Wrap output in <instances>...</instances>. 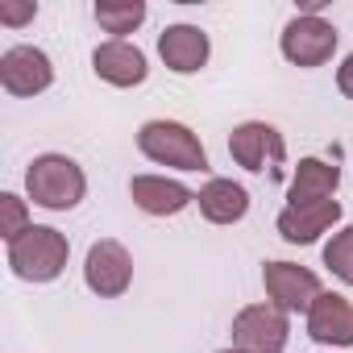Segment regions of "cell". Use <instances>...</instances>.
Masks as SVG:
<instances>
[{"label":"cell","mask_w":353,"mask_h":353,"mask_svg":"<svg viewBox=\"0 0 353 353\" xmlns=\"http://www.w3.org/2000/svg\"><path fill=\"white\" fill-rule=\"evenodd\" d=\"M83 283L100 299H121L133 287V254L117 237H100L88 245L83 258Z\"/></svg>","instance_id":"6"},{"label":"cell","mask_w":353,"mask_h":353,"mask_svg":"<svg viewBox=\"0 0 353 353\" xmlns=\"http://www.w3.org/2000/svg\"><path fill=\"white\" fill-rule=\"evenodd\" d=\"M196 208L208 225H241L250 216V192L241 183L225 179V174H216V179H208L196 192Z\"/></svg>","instance_id":"16"},{"label":"cell","mask_w":353,"mask_h":353,"mask_svg":"<svg viewBox=\"0 0 353 353\" xmlns=\"http://www.w3.org/2000/svg\"><path fill=\"white\" fill-rule=\"evenodd\" d=\"M0 88L17 100H30V96H42L54 88V63L42 46H9L0 54Z\"/></svg>","instance_id":"8"},{"label":"cell","mask_w":353,"mask_h":353,"mask_svg":"<svg viewBox=\"0 0 353 353\" xmlns=\"http://www.w3.org/2000/svg\"><path fill=\"white\" fill-rule=\"evenodd\" d=\"M26 229H34V221H30V200H21L17 192H5V196H0V237H5V245L17 241Z\"/></svg>","instance_id":"19"},{"label":"cell","mask_w":353,"mask_h":353,"mask_svg":"<svg viewBox=\"0 0 353 353\" xmlns=\"http://www.w3.org/2000/svg\"><path fill=\"white\" fill-rule=\"evenodd\" d=\"M324 266L336 283L353 287V225L336 229L328 241H324Z\"/></svg>","instance_id":"18"},{"label":"cell","mask_w":353,"mask_h":353,"mask_svg":"<svg viewBox=\"0 0 353 353\" xmlns=\"http://www.w3.org/2000/svg\"><path fill=\"white\" fill-rule=\"evenodd\" d=\"M96 26L104 34H112L117 42H125V34H137L150 17V9L141 5V0H96V9H92Z\"/></svg>","instance_id":"17"},{"label":"cell","mask_w":353,"mask_h":353,"mask_svg":"<svg viewBox=\"0 0 353 353\" xmlns=\"http://www.w3.org/2000/svg\"><path fill=\"white\" fill-rule=\"evenodd\" d=\"M336 42H341L336 26L324 21L320 13H295V17L283 26V34H279L283 59H287L291 67H299V71H316V67L332 63Z\"/></svg>","instance_id":"4"},{"label":"cell","mask_w":353,"mask_h":353,"mask_svg":"<svg viewBox=\"0 0 353 353\" xmlns=\"http://www.w3.org/2000/svg\"><path fill=\"white\" fill-rule=\"evenodd\" d=\"M216 353H245V349H237V345H229V349H216Z\"/></svg>","instance_id":"22"},{"label":"cell","mask_w":353,"mask_h":353,"mask_svg":"<svg viewBox=\"0 0 353 353\" xmlns=\"http://www.w3.org/2000/svg\"><path fill=\"white\" fill-rule=\"evenodd\" d=\"M229 154L241 170L262 174V170H274L287 162V141L270 121H241L229 133Z\"/></svg>","instance_id":"9"},{"label":"cell","mask_w":353,"mask_h":353,"mask_svg":"<svg viewBox=\"0 0 353 353\" xmlns=\"http://www.w3.org/2000/svg\"><path fill=\"white\" fill-rule=\"evenodd\" d=\"M92 71H96V79H104L108 88H141V83L150 79L145 50L133 46L129 38H125V42H117V38L100 42V46L92 50Z\"/></svg>","instance_id":"12"},{"label":"cell","mask_w":353,"mask_h":353,"mask_svg":"<svg viewBox=\"0 0 353 353\" xmlns=\"http://www.w3.org/2000/svg\"><path fill=\"white\" fill-rule=\"evenodd\" d=\"M129 200L145 212V216H179L196 204V192L179 179L166 174H133L129 179Z\"/></svg>","instance_id":"14"},{"label":"cell","mask_w":353,"mask_h":353,"mask_svg":"<svg viewBox=\"0 0 353 353\" xmlns=\"http://www.w3.org/2000/svg\"><path fill=\"white\" fill-rule=\"evenodd\" d=\"M34 17H38V5H34V0H0V26L26 30Z\"/></svg>","instance_id":"20"},{"label":"cell","mask_w":353,"mask_h":353,"mask_svg":"<svg viewBox=\"0 0 353 353\" xmlns=\"http://www.w3.org/2000/svg\"><path fill=\"white\" fill-rule=\"evenodd\" d=\"M341 225V200H324V204H287L274 221L279 237L287 245H316L324 233H336Z\"/></svg>","instance_id":"13"},{"label":"cell","mask_w":353,"mask_h":353,"mask_svg":"<svg viewBox=\"0 0 353 353\" xmlns=\"http://www.w3.org/2000/svg\"><path fill=\"white\" fill-rule=\"evenodd\" d=\"M233 345L245 353H287L291 345V316L283 307L266 303H245L233 316Z\"/></svg>","instance_id":"5"},{"label":"cell","mask_w":353,"mask_h":353,"mask_svg":"<svg viewBox=\"0 0 353 353\" xmlns=\"http://www.w3.org/2000/svg\"><path fill=\"white\" fill-rule=\"evenodd\" d=\"M262 287H266V299L274 307H283L287 316H307V307L324 295V283L316 270L299 266V262H266L262 266Z\"/></svg>","instance_id":"7"},{"label":"cell","mask_w":353,"mask_h":353,"mask_svg":"<svg viewBox=\"0 0 353 353\" xmlns=\"http://www.w3.org/2000/svg\"><path fill=\"white\" fill-rule=\"evenodd\" d=\"M307 336L324 349H353V299H345L341 291H324L307 316Z\"/></svg>","instance_id":"11"},{"label":"cell","mask_w":353,"mask_h":353,"mask_svg":"<svg viewBox=\"0 0 353 353\" xmlns=\"http://www.w3.org/2000/svg\"><path fill=\"white\" fill-rule=\"evenodd\" d=\"M137 150L154 166H170V170H183V174L208 170V150L196 137V129L183 125V121H166V117L145 121L137 129Z\"/></svg>","instance_id":"2"},{"label":"cell","mask_w":353,"mask_h":353,"mask_svg":"<svg viewBox=\"0 0 353 353\" xmlns=\"http://www.w3.org/2000/svg\"><path fill=\"white\" fill-rule=\"evenodd\" d=\"M67 258H71V241L50 225H34L17 241H9V270L21 283H54L67 270Z\"/></svg>","instance_id":"3"},{"label":"cell","mask_w":353,"mask_h":353,"mask_svg":"<svg viewBox=\"0 0 353 353\" xmlns=\"http://www.w3.org/2000/svg\"><path fill=\"white\" fill-rule=\"evenodd\" d=\"M341 188V166L328 158H299V166L291 170L287 183V204H324L336 200Z\"/></svg>","instance_id":"15"},{"label":"cell","mask_w":353,"mask_h":353,"mask_svg":"<svg viewBox=\"0 0 353 353\" xmlns=\"http://www.w3.org/2000/svg\"><path fill=\"white\" fill-rule=\"evenodd\" d=\"M88 196V174L71 154H38L26 166V200L46 212H75Z\"/></svg>","instance_id":"1"},{"label":"cell","mask_w":353,"mask_h":353,"mask_svg":"<svg viewBox=\"0 0 353 353\" xmlns=\"http://www.w3.org/2000/svg\"><path fill=\"white\" fill-rule=\"evenodd\" d=\"M158 59L174 75H200L208 67V59H212V38L200 26H188V21L166 26L158 34Z\"/></svg>","instance_id":"10"},{"label":"cell","mask_w":353,"mask_h":353,"mask_svg":"<svg viewBox=\"0 0 353 353\" xmlns=\"http://www.w3.org/2000/svg\"><path fill=\"white\" fill-rule=\"evenodd\" d=\"M336 88H341V96L345 100H353V50L341 59V67H336Z\"/></svg>","instance_id":"21"}]
</instances>
